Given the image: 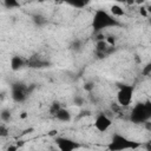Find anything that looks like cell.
<instances>
[{
    "label": "cell",
    "mask_w": 151,
    "mask_h": 151,
    "mask_svg": "<svg viewBox=\"0 0 151 151\" xmlns=\"http://www.w3.org/2000/svg\"><path fill=\"white\" fill-rule=\"evenodd\" d=\"M139 146H140V143L131 140L119 133H114L110 143L107 144V150L109 151H125V150H136Z\"/></svg>",
    "instance_id": "obj_1"
},
{
    "label": "cell",
    "mask_w": 151,
    "mask_h": 151,
    "mask_svg": "<svg viewBox=\"0 0 151 151\" xmlns=\"http://www.w3.org/2000/svg\"><path fill=\"white\" fill-rule=\"evenodd\" d=\"M119 22L113 18V15L109 14L104 9H98L92 19V27L96 32H101L104 28L107 27H113V26H118Z\"/></svg>",
    "instance_id": "obj_2"
},
{
    "label": "cell",
    "mask_w": 151,
    "mask_h": 151,
    "mask_svg": "<svg viewBox=\"0 0 151 151\" xmlns=\"http://www.w3.org/2000/svg\"><path fill=\"white\" fill-rule=\"evenodd\" d=\"M151 119V101L146 100L145 103H138L133 106L130 113V120L134 124L147 123Z\"/></svg>",
    "instance_id": "obj_3"
},
{
    "label": "cell",
    "mask_w": 151,
    "mask_h": 151,
    "mask_svg": "<svg viewBox=\"0 0 151 151\" xmlns=\"http://www.w3.org/2000/svg\"><path fill=\"white\" fill-rule=\"evenodd\" d=\"M133 92L134 88L132 85H127V84H123L119 86V90L117 92V103L119 106L126 107L131 104L132 98H133Z\"/></svg>",
    "instance_id": "obj_4"
},
{
    "label": "cell",
    "mask_w": 151,
    "mask_h": 151,
    "mask_svg": "<svg viewBox=\"0 0 151 151\" xmlns=\"http://www.w3.org/2000/svg\"><path fill=\"white\" fill-rule=\"evenodd\" d=\"M27 94H28V88L24 84L15 83V84L12 85L11 96H12V99L15 103H22V101H25L26 98H27Z\"/></svg>",
    "instance_id": "obj_5"
},
{
    "label": "cell",
    "mask_w": 151,
    "mask_h": 151,
    "mask_svg": "<svg viewBox=\"0 0 151 151\" xmlns=\"http://www.w3.org/2000/svg\"><path fill=\"white\" fill-rule=\"evenodd\" d=\"M55 145L59 151H76L80 147L79 143L67 138V137H57L55 138Z\"/></svg>",
    "instance_id": "obj_6"
},
{
    "label": "cell",
    "mask_w": 151,
    "mask_h": 151,
    "mask_svg": "<svg viewBox=\"0 0 151 151\" xmlns=\"http://www.w3.org/2000/svg\"><path fill=\"white\" fill-rule=\"evenodd\" d=\"M94 127L99 131V132H105L110 129V126L112 125V120L111 118L105 114V113H99L96 119H94V123H93Z\"/></svg>",
    "instance_id": "obj_7"
},
{
    "label": "cell",
    "mask_w": 151,
    "mask_h": 151,
    "mask_svg": "<svg viewBox=\"0 0 151 151\" xmlns=\"http://www.w3.org/2000/svg\"><path fill=\"white\" fill-rule=\"evenodd\" d=\"M25 64H26V61L20 55H13L11 58V63H9L12 71H19V70H21L25 66Z\"/></svg>",
    "instance_id": "obj_8"
},
{
    "label": "cell",
    "mask_w": 151,
    "mask_h": 151,
    "mask_svg": "<svg viewBox=\"0 0 151 151\" xmlns=\"http://www.w3.org/2000/svg\"><path fill=\"white\" fill-rule=\"evenodd\" d=\"M55 118L59 120V122H63V123H68L71 119H72V116H71V112L67 110V109H60L57 114H55Z\"/></svg>",
    "instance_id": "obj_9"
},
{
    "label": "cell",
    "mask_w": 151,
    "mask_h": 151,
    "mask_svg": "<svg viewBox=\"0 0 151 151\" xmlns=\"http://www.w3.org/2000/svg\"><path fill=\"white\" fill-rule=\"evenodd\" d=\"M110 45L106 42V40H100V41H97L96 42V52L98 53H104V54H107L109 51H110Z\"/></svg>",
    "instance_id": "obj_10"
},
{
    "label": "cell",
    "mask_w": 151,
    "mask_h": 151,
    "mask_svg": "<svg viewBox=\"0 0 151 151\" xmlns=\"http://www.w3.org/2000/svg\"><path fill=\"white\" fill-rule=\"evenodd\" d=\"M110 11H111V14L114 15V17H123V15L125 14L124 8H123L122 6H119V5H117V4L112 5V6L110 7Z\"/></svg>",
    "instance_id": "obj_11"
},
{
    "label": "cell",
    "mask_w": 151,
    "mask_h": 151,
    "mask_svg": "<svg viewBox=\"0 0 151 151\" xmlns=\"http://www.w3.org/2000/svg\"><path fill=\"white\" fill-rule=\"evenodd\" d=\"M12 118V114H11V111L7 110V109H2L1 112H0V119L4 122V123H7L9 122Z\"/></svg>",
    "instance_id": "obj_12"
},
{
    "label": "cell",
    "mask_w": 151,
    "mask_h": 151,
    "mask_svg": "<svg viewBox=\"0 0 151 151\" xmlns=\"http://www.w3.org/2000/svg\"><path fill=\"white\" fill-rule=\"evenodd\" d=\"M27 64H28L31 67H41V66H44V65H47V63L41 61V60L38 59V58H32L29 61H27Z\"/></svg>",
    "instance_id": "obj_13"
},
{
    "label": "cell",
    "mask_w": 151,
    "mask_h": 151,
    "mask_svg": "<svg viewBox=\"0 0 151 151\" xmlns=\"http://www.w3.org/2000/svg\"><path fill=\"white\" fill-rule=\"evenodd\" d=\"M2 4H4V6H5L6 8H8V9L20 7V4H19L18 1H15V0H5Z\"/></svg>",
    "instance_id": "obj_14"
},
{
    "label": "cell",
    "mask_w": 151,
    "mask_h": 151,
    "mask_svg": "<svg viewBox=\"0 0 151 151\" xmlns=\"http://www.w3.org/2000/svg\"><path fill=\"white\" fill-rule=\"evenodd\" d=\"M32 19H33L34 24L38 25V26H42L44 24H46V19H45L42 15H40V14H34V15L32 17Z\"/></svg>",
    "instance_id": "obj_15"
},
{
    "label": "cell",
    "mask_w": 151,
    "mask_h": 151,
    "mask_svg": "<svg viewBox=\"0 0 151 151\" xmlns=\"http://www.w3.org/2000/svg\"><path fill=\"white\" fill-rule=\"evenodd\" d=\"M71 50L74 51V52H80L81 51V47H83V44L80 40H74L72 44H71Z\"/></svg>",
    "instance_id": "obj_16"
},
{
    "label": "cell",
    "mask_w": 151,
    "mask_h": 151,
    "mask_svg": "<svg viewBox=\"0 0 151 151\" xmlns=\"http://www.w3.org/2000/svg\"><path fill=\"white\" fill-rule=\"evenodd\" d=\"M60 109H61V106H60L59 101H53V103H52V105H51V107H50V112H51V114L55 116V114H57V112H58Z\"/></svg>",
    "instance_id": "obj_17"
},
{
    "label": "cell",
    "mask_w": 151,
    "mask_h": 151,
    "mask_svg": "<svg viewBox=\"0 0 151 151\" xmlns=\"http://www.w3.org/2000/svg\"><path fill=\"white\" fill-rule=\"evenodd\" d=\"M71 6H73V7H76V8H83V7H85L86 5H87V1H72V2H68Z\"/></svg>",
    "instance_id": "obj_18"
},
{
    "label": "cell",
    "mask_w": 151,
    "mask_h": 151,
    "mask_svg": "<svg viewBox=\"0 0 151 151\" xmlns=\"http://www.w3.org/2000/svg\"><path fill=\"white\" fill-rule=\"evenodd\" d=\"M142 74L143 76H150L151 74V61L150 63H147L144 67H143V70H142Z\"/></svg>",
    "instance_id": "obj_19"
},
{
    "label": "cell",
    "mask_w": 151,
    "mask_h": 151,
    "mask_svg": "<svg viewBox=\"0 0 151 151\" xmlns=\"http://www.w3.org/2000/svg\"><path fill=\"white\" fill-rule=\"evenodd\" d=\"M84 90L86 92H92L94 90V83L93 81H86L84 84Z\"/></svg>",
    "instance_id": "obj_20"
},
{
    "label": "cell",
    "mask_w": 151,
    "mask_h": 151,
    "mask_svg": "<svg viewBox=\"0 0 151 151\" xmlns=\"http://www.w3.org/2000/svg\"><path fill=\"white\" fill-rule=\"evenodd\" d=\"M73 104L76 106H83L84 105V98L81 96H76L73 98Z\"/></svg>",
    "instance_id": "obj_21"
},
{
    "label": "cell",
    "mask_w": 151,
    "mask_h": 151,
    "mask_svg": "<svg viewBox=\"0 0 151 151\" xmlns=\"http://www.w3.org/2000/svg\"><path fill=\"white\" fill-rule=\"evenodd\" d=\"M105 40H106V42H107L110 46H112V47H113V46H114V44H116V40H117V38H116L114 35H107Z\"/></svg>",
    "instance_id": "obj_22"
},
{
    "label": "cell",
    "mask_w": 151,
    "mask_h": 151,
    "mask_svg": "<svg viewBox=\"0 0 151 151\" xmlns=\"http://www.w3.org/2000/svg\"><path fill=\"white\" fill-rule=\"evenodd\" d=\"M8 134V129L5 126V124H1L0 125V136L1 137H6Z\"/></svg>",
    "instance_id": "obj_23"
},
{
    "label": "cell",
    "mask_w": 151,
    "mask_h": 151,
    "mask_svg": "<svg viewBox=\"0 0 151 151\" xmlns=\"http://www.w3.org/2000/svg\"><path fill=\"white\" fill-rule=\"evenodd\" d=\"M139 13H140L143 17H147V9H146L145 7H142V8L139 9Z\"/></svg>",
    "instance_id": "obj_24"
},
{
    "label": "cell",
    "mask_w": 151,
    "mask_h": 151,
    "mask_svg": "<svg viewBox=\"0 0 151 151\" xmlns=\"http://www.w3.org/2000/svg\"><path fill=\"white\" fill-rule=\"evenodd\" d=\"M7 151H18V146L17 145H9L7 147Z\"/></svg>",
    "instance_id": "obj_25"
},
{
    "label": "cell",
    "mask_w": 151,
    "mask_h": 151,
    "mask_svg": "<svg viewBox=\"0 0 151 151\" xmlns=\"http://www.w3.org/2000/svg\"><path fill=\"white\" fill-rule=\"evenodd\" d=\"M146 149H147V151H151V143L146 144Z\"/></svg>",
    "instance_id": "obj_26"
},
{
    "label": "cell",
    "mask_w": 151,
    "mask_h": 151,
    "mask_svg": "<svg viewBox=\"0 0 151 151\" xmlns=\"http://www.w3.org/2000/svg\"><path fill=\"white\" fill-rule=\"evenodd\" d=\"M20 117H21V118H26V117H27V113H26V112H22V113L20 114Z\"/></svg>",
    "instance_id": "obj_27"
},
{
    "label": "cell",
    "mask_w": 151,
    "mask_h": 151,
    "mask_svg": "<svg viewBox=\"0 0 151 151\" xmlns=\"http://www.w3.org/2000/svg\"><path fill=\"white\" fill-rule=\"evenodd\" d=\"M147 12H151V6H149V7H147Z\"/></svg>",
    "instance_id": "obj_28"
},
{
    "label": "cell",
    "mask_w": 151,
    "mask_h": 151,
    "mask_svg": "<svg viewBox=\"0 0 151 151\" xmlns=\"http://www.w3.org/2000/svg\"><path fill=\"white\" fill-rule=\"evenodd\" d=\"M149 24H150V26H151V17L149 18Z\"/></svg>",
    "instance_id": "obj_29"
},
{
    "label": "cell",
    "mask_w": 151,
    "mask_h": 151,
    "mask_svg": "<svg viewBox=\"0 0 151 151\" xmlns=\"http://www.w3.org/2000/svg\"><path fill=\"white\" fill-rule=\"evenodd\" d=\"M52 151H59V150H55V149H52Z\"/></svg>",
    "instance_id": "obj_30"
}]
</instances>
